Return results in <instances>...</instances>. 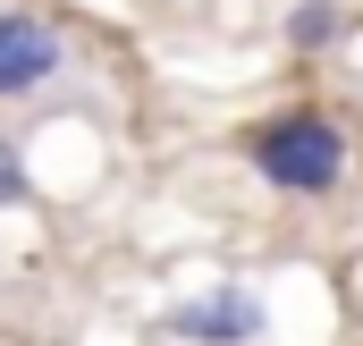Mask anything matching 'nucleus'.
<instances>
[{"instance_id": "f257e3e1", "label": "nucleus", "mask_w": 363, "mask_h": 346, "mask_svg": "<svg viewBox=\"0 0 363 346\" xmlns=\"http://www.w3.org/2000/svg\"><path fill=\"white\" fill-rule=\"evenodd\" d=\"M254 161L271 186L287 194H330L338 177H347V135L330 127V118H313V110H296V118H279L254 135Z\"/></svg>"}, {"instance_id": "f03ea898", "label": "nucleus", "mask_w": 363, "mask_h": 346, "mask_svg": "<svg viewBox=\"0 0 363 346\" xmlns=\"http://www.w3.org/2000/svg\"><path fill=\"white\" fill-rule=\"evenodd\" d=\"M178 338H203V346H245V338H262V296H245V287L194 296V304H178Z\"/></svg>"}, {"instance_id": "7ed1b4c3", "label": "nucleus", "mask_w": 363, "mask_h": 346, "mask_svg": "<svg viewBox=\"0 0 363 346\" xmlns=\"http://www.w3.org/2000/svg\"><path fill=\"white\" fill-rule=\"evenodd\" d=\"M60 68V34L43 17H0V93H34Z\"/></svg>"}, {"instance_id": "20e7f679", "label": "nucleus", "mask_w": 363, "mask_h": 346, "mask_svg": "<svg viewBox=\"0 0 363 346\" xmlns=\"http://www.w3.org/2000/svg\"><path fill=\"white\" fill-rule=\"evenodd\" d=\"M330 34H338V9H330V0H304V9H296V43L313 51V43H330Z\"/></svg>"}, {"instance_id": "39448f33", "label": "nucleus", "mask_w": 363, "mask_h": 346, "mask_svg": "<svg viewBox=\"0 0 363 346\" xmlns=\"http://www.w3.org/2000/svg\"><path fill=\"white\" fill-rule=\"evenodd\" d=\"M17 203H26V161L0 144V211H17Z\"/></svg>"}]
</instances>
